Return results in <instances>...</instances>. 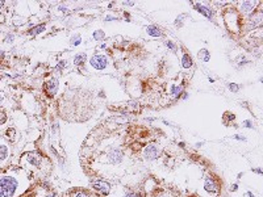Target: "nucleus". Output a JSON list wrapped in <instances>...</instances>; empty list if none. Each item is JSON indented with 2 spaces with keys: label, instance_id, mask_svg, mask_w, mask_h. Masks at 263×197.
<instances>
[{
  "label": "nucleus",
  "instance_id": "obj_1",
  "mask_svg": "<svg viewBox=\"0 0 263 197\" xmlns=\"http://www.w3.org/2000/svg\"><path fill=\"white\" fill-rule=\"evenodd\" d=\"M19 187H20V180L17 176L0 175V197H15L20 192Z\"/></svg>",
  "mask_w": 263,
  "mask_h": 197
},
{
  "label": "nucleus",
  "instance_id": "obj_2",
  "mask_svg": "<svg viewBox=\"0 0 263 197\" xmlns=\"http://www.w3.org/2000/svg\"><path fill=\"white\" fill-rule=\"evenodd\" d=\"M90 65L92 68L95 70H105L107 66H108V58L105 55H101V54H96V55H92L90 59Z\"/></svg>",
  "mask_w": 263,
  "mask_h": 197
},
{
  "label": "nucleus",
  "instance_id": "obj_3",
  "mask_svg": "<svg viewBox=\"0 0 263 197\" xmlns=\"http://www.w3.org/2000/svg\"><path fill=\"white\" fill-rule=\"evenodd\" d=\"M158 147L155 145H149L146 146L145 149H143V156H145V159L147 160H154L155 158L158 156Z\"/></svg>",
  "mask_w": 263,
  "mask_h": 197
},
{
  "label": "nucleus",
  "instance_id": "obj_4",
  "mask_svg": "<svg viewBox=\"0 0 263 197\" xmlns=\"http://www.w3.org/2000/svg\"><path fill=\"white\" fill-rule=\"evenodd\" d=\"M122 156H124V154H122V151L120 149H113V150H111L109 154H108L109 162L111 163H113V164L120 163V162L122 160Z\"/></svg>",
  "mask_w": 263,
  "mask_h": 197
},
{
  "label": "nucleus",
  "instance_id": "obj_5",
  "mask_svg": "<svg viewBox=\"0 0 263 197\" xmlns=\"http://www.w3.org/2000/svg\"><path fill=\"white\" fill-rule=\"evenodd\" d=\"M193 7H195V9H196V11L199 12V13L204 15L205 17H208V18H212V17H213L212 11H210L208 7L203 5V4H200V3H193Z\"/></svg>",
  "mask_w": 263,
  "mask_h": 197
},
{
  "label": "nucleus",
  "instance_id": "obj_6",
  "mask_svg": "<svg viewBox=\"0 0 263 197\" xmlns=\"http://www.w3.org/2000/svg\"><path fill=\"white\" fill-rule=\"evenodd\" d=\"M94 188L96 189V191H99V192H101L103 195H107V193L109 192V184L108 183H105V181H103V180H97V181H95L94 183Z\"/></svg>",
  "mask_w": 263,
  "mask_h": 197
},
{
  "label": "nucleus",
  "instance_id": "obj_7",
  "mask_svg": "<svg viewBox=\"0 0 263 197\" xmlns=\"http://www.w3.org/2000/svg\"><path fill=\"white\" fill-rule=\"evenodd\" d=\"M204 188H205L207 192H210V193L217 192V185H216V183H214V180L212 179V177H207L205 179Z\"/></svg>",
  "mask_w": 263,
  "mask_h": 197
},
{
  "label": "nucleus",
  "instance_id": "obj_8",
  "mask_svg": "<svg viewBox=\"0 0 263 197\" xmlns=\"http://www.w3.org/2000/svg\"><path fill=\"white\" fill-rule=\"evenodd\" d=\"M258 5V2H242L241 3V8L245 13H250L254 11V8Z\"/></svg>",
  "mask_w": 263,
  "mask_h": 197
},
{
  "label": "nucleus",
  "instance_id": "obj_9",
  "mask_svg": "<svg viewBox=\"0 0 263 197\" xmlns=\"http://www.w3.org/2000/svg\"><path fill=\"white\" fill-rule=\"evenodd\" d=\"M45 88H46V91H47V93L54 95L55 92H57V88H58V83H57V80H55V79H51V80H49V82L46 83Z\"/></svg>",
  "mask_w": 263,
  "mask_h": 197
},
{
  "label": "nucleus",
  "instance_id": "obj_10",
  "mask_svg": "<svg viewBox=\"0 0 263 197\" xmlns=\"http://www.w3.org/2000/svg\"><path fill=\"white\" fill-rule=\"evenodd\" d=\"M146 33L151 35V37H161L162 35V32L158 26H154V25H149L146 28Z\"/></svg>",
  "mask_w": 263,
  "mask_h": 197
},
{
  "label": "nucleus",
  "instance_id": "obj_11",
  "mask_svg": "<svg viewBox=\"0 0 263 197\" xmlns=\"http://www.w3.org/2000/svg\"><path fill=\"white\" fill-rule=\"evenodd\" d=\"M26 159L29 162V164L34 165V167H38L39 163H41V159H39L38 155H36V154H28L26 155Z\"/></svg>",
  "mask_w": 263,
  "mask_h": 197
},
{
  "label": "nucleus",
  "instance_id": "obj_12",
  "mask_svg": "<svg viewBox=\"0 0 263 197\" xmlns=\"http://www.w3.org/2000/svg\"><path fill=\"white\" fill-rule=\"evenodd\" d=\"M192 65H193L192 58H191L188 54H183V57H182V67L183 68H190V67H192Z\"/></svg>",
  "mask_w": 263,
  "mask_h": 197
},
{
  "label": "nucleus",
  "instance_id": "obj_13",
  "mask_svg": "<svg viewBox=\"0 0 263 197\" xmlns=\"http://www.w3.org/2000/svg\"><path fill=\"white\" fill-rule=\"evenodd\" d=\"M86 58H87L86 53H79V54H75V55H74V65H77V66H80V65H83V63H84V61H86Z\"/></svg>",
  "mask_w": 263,
  "mask_h": 197
},
{
  "label": "nucleus",
  "instance_id": "obj_14",
  "mask_svg": "<svg viewBox=\"0 0 263 197\" xmlns=\"http://www.w3.org/2000/svg\"><path fill=\"white\" fill-rule=\"evenodd\" d=\"M170 93H171V96H174V97H179L183 93V87L182 85H171Z\"/></svg>",
  "mask_w": 263,
  "mask_h": 197
},
{
  "label": "nucleus",
  "instance_id": "obj_15",
  "mask_svg": "<svg viewBox=\"0 0 263 197\" xmlns=\"http://www.w3.org/2000/svg\"><path fill=\"white\" fill-rule=\"evenodd\" d=\"M46 29V26L45 25H37V26H34V28H32V29L29 30V34L30 35H37V34H41L43 30Z\"/></svg>",
  "mask_w": 263,
  "mask_h": 197
},
{
  "label": "nucleus",
  "instance_id": "obj_16",
  "mask_svg": "<svg viewBox=\"0 0 263 197\" xmlns=\"http://www.w3.org/2000/svg\"><path fill=\"white\" fill-rule=\"evenodd\" d=\"M197 57H199V59H200V61H203V62H208L209 59H210V54H209L208 50L203 49V50H200V53L197 54Z\"/></svg>",
  "mask_w": 263,
  "mask_h": 197
},
{
  "label": "nucleus",
  "instance_id": "obj_17",
  "mask_svg": "<svg viewBox=\"0 0 263 197\" xmlns=\"http://www.w3.org/2000/svg\"><path fill=\"white\" fill-rule=\"evenodd\" d=\"M8 158V147L4 143L0 145V162L5 160Z\"/></svg>",
  "mask_w": 263,
  "mask_h": 197
},
{
  "label": "nucleus",
  "instance_id": "obj_18",
  "mask_svg": "<svg viewBox=\"0 0 263 197\" xmlns=\"http://www.w3.org/2000/svg\"><path fill=\"white\" fill-rule=\"evenodd\" d=\"M80 42H82V38H80V35H79V34H75V35H73V37H71L70 43H71L73 46L80 45Z\"/></svg>",
  "mask_w": 263,
  "mask_h": 197
},
{
  "label": "nucleus",
  "instance_id": "obj_19",
  "mask_svg": "<svg viewBox=\"0 0 263 197\" xmlns=\"http://www.w3.org/2000/svg\"><path fill=\"white\" fill-rule=\"evenodd\" d=\"M104 37H105V34H104V32L103 30H95V33H94L95 41H103V38Z\"/></svg>",
  "mask_w": 263,
  "mask_h": 197
},
{
  "label": "nucleus",
  "instance_id": "obj_20",
  "mask_svg": "<svg viewBox=\"0 0 263 197\" xmlns=\"http://www.w3.org/2000/svg\"><path fill=\"white\" fill-rule=\"evenodd\" d=\"M15 24V25H22V24H25L26 22V20H25V17H20V16H15L13 17V21H12Z\"/></svg>",
  "mask_w": 263,
  "mask_h": 197
},
{
  "label": "nucleus",
  "instance_id": "obj_21",
  "mask_svg": "<svg viewBox=\"0 0 263 197\" xmlns=\"http://www.w3.org/2000/svg\"><path fill=\"white\" fill-rule=\"evenodd\" d=\"M15 41V34L13 33H8L5 35V38H4V42L5 43H13Z\"/></svg>",
  "mask_w": 263,
  "mask_h": 197
},
{
  "label": "nucleus",
  "instance_id": "obj_22",
  "mask_svg": "<svg viewBox=\"0 0 263 197\" xmlns=\"http://www.w3.org/2000/svg\"><path fill=\"white\" fill-rule=\"evenodd\" d=\"M166 46L169 47L170 50H172V51H175V50H176V46H175L174 43H172V41H166Z\"/></svg>",
  "mask_w": 263,
  "mask_h": 197
},
{
  "label": "nucleus",
  "instance_id": "obj_23",
  "mask_svg": "<svg viewBox=\"0 0 263 197\" xmlns=\"http://www.w3.org/2000/svg\"><path fill=\"white\" fill-rule=\"evenodd\" d=\"M229 89L232 91V92H234V93H236V92H238V89H240V87H238L237 84H233V83H232V84H229Z\"/></svg>",
  "mask_w": 263,
  "mask_h": 197
},
{
  "label": "nucleus",
  "instance_id": "obj_24",
  "mask_svg": "<svg viewBox=\"0 0 263 197\" xmlns=\"http://www.w3.org/2000/svg\"><path fill=\"white\" fill-rule=\"evenodd\" d=\"M13 135H15V129H13V128H12V129H8V130H7V137H8V138H12Z\"/></svg>",
  "mask_w": 263,
  "mask_h": 197
},
{
  "label": "nucleus",
  "instance_id": "obj_25",
  "mask_svg": "<svg viewBox=\"0 0 263 197\" xmlns=\"http://www.w3.org/2000/svg\"><path fill=\"white\" fill-rule=\"evenodd\" d=\"M7 121V116L4 113H0V125H3Z\"/></svg>",
  "mask_w": 263,
  "mask_h": 197
},
{
  "label": "nucleus",
  "instance_id": "obj_26",
  "mask_svg": "<svg viewBox=\"0 0 263 197\" xmlns=\"http://www.w3.org/2000/svg\"><path fill=\"white\" fill-rule=\"evenodd\" d=\"M104 20H105V21H113V20H117V17H114V16H109V15H107L105 17H104Z\"/></svg>",
  "mask_w": 263,
  "mask_h": 197
},
{
  "label": "nucleus",
  "instance_id": "obj_27",
  "mask_svg": "<svg viewBox=\"0 0 263 197\" xmlns=\"http://www.w3.org/2000/svg\"><path fill=\"white\" fill-rule=\"evenodd\" d=\"M242 126H245V128H253V125H251V122L250 121H244Z\"/></svg>",
  "mask_w": 263,
  "mask_h": 197
},
{
  "label": "nucleus",
  "instance_id": "obj_28",
  "mask_svg": "<svg viewBox=\"0 0 263 197\" xmlns=\"http://www.w3.org/2000/svg\"><path fill=\"white\" fill-rule=\"evenodd\" d=\"M125 197H138L135 193H132V192H129V193H126L125 195Z\"/></svg>",
  "mask_w": 263,
  "mask_h": 197
},
{
  "label": "nucleus",
  "instance_id": "obj_29",
  "mask_svg": "<svg viewBox=\"0 0 263 197\" xmlns=\"http://www.w3.org/2000/svg\"><path fill=\"white\" fill-rule=\"evenodd\" d=\"M75 197H88V196H87L86 193H78V195L75 196Z\"/></svg>",
  "mask_w": 263,
  "mask_h": 197
},
{
  "label": "nucleus",
  "instance_id": "obj_30",
  "mask_svg": "<svg viewBox=\"0 0 263 197\" xmlns=\"http://www.w3.org/2000/svg\"><path fill=\"white\" fill-rule=\"evenodd\" d=\"M237 188H238L237 184H233V185H232V191H237Z\"/></svg>",
  "mask_w": 263,
  "mask_h": 197
},
{
  "label": "nucleus",
  "instance_id": "obj_31",
  "mask_svg": "<svg viewBox=\"0 0 263 197\" xmlns=\"http://www.w3.org/2000/svg\"><path fill=\"white\" fill-rule=\"evenodd\" d=\"M124 4H125V5H134V3H133V2H125Z\"/></svg>",
  "mask_w": 263,
  "mask_h": 197
},
{
  "label": "nucleus",
  "instance_id": "obj_32",
  "mask_svg": "<svg viewBox=\"0 0 263 197\" xmlns=\"http://www.w3.org/2000/svg\"><path fill=\"white\" fill-rule=\"evenodd\" d=\"M234 138H236V139H242V141H245V138H244V137H241V135H236Z\"/></svg>",
  "mask_w": 263,
  "mask_h": 197
},
{
  "label": "nucleus",
  "instance_id": "obj_33",
  "mask_svg": "<svg viewBox=\"0 0 263 197\" xmlns=\"http://www.w3.org/2000/svg\"><path fill=\"white\" fill-rule=\"evenodd\" d=\"M255 172H257V173H262V169H261V168H257Z\"/></svg>",
  "mask_w": 263,
  "mask_h": 197
},
{
  "label": "nucleus",
  "instance_id": "obj_34",
  "mask_svg": "<svg viewBox=\"0 0 263 197\" xmlns=\"http://www.w3.org/2000/svg\"><path fill=\"white\" fill-rule=\"evenodd\" d=\"M3 4H4V2H0V8H2V5H3Z\"/></svg>",
  "mask_w": 263,
  "mask_h": 197
},
{
  "label": "nucleus",
  "instance_id": "obj_35",
  "mask_svg": "<svg viewBox=\"0 0 263 197\" xmlns=\"http://www.w3.org/2000/svg\"><path fill=\"white\" fill-rule=\"evenodd\" d=\"M46 197H54L53 195H49V196H46Z\"/></svg>",
  "mask_w": 263,
  "mask_h": 197
}]
</instances>
